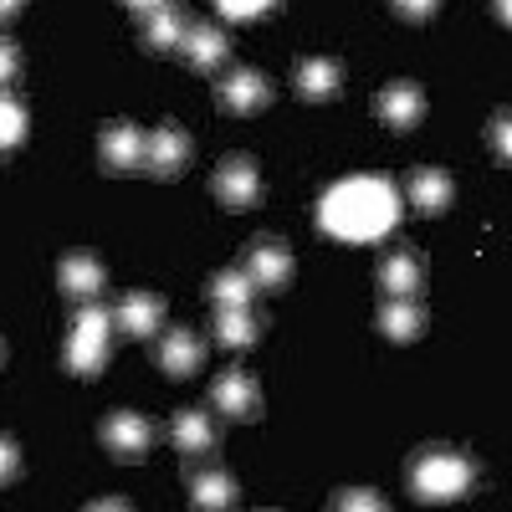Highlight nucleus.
<instances>
[{
    "label": "nucleus",
    "instance_id": "obj_23",
    "mask_svg": "<svg viewBox=\"0 0 512 512\" xmlns=\"http://www.w3.org/2000/svg\"><path fill=\"white\" fill-rule=\"evenodd\" d=\"M190 502H195V507H231V502H236V482H231L226 472H200Z\"/></svg>",
    "mask_w": 512,
    "mask_h": 512
},
{
    "label": "nucleus",
    "instance_id": "obj_15",
    "mask_svg": "<svg viewBox=\"0 0 512 512\" xmlns=\"http://www.w3.org/2000/svg\"><path fill=\"white\" fill-rule=\"evenodd\" d=\"M185 62L195 67V72H216L221 62H226V52H231V41L216 31V26H195V31H185Z\"/></svg>",
    "mask_w": 512,
    "mask_h": 512
},
{
    "label": "nucleus",
    "instance_id": "obj_33",
    "mask_svg": "<svg viewBox=\"0 0 512 512\" xmlns=\"http://www.w3.org/2000/svg\"><path fill=\"white\" fill-rule=\"evenodd\" d=\"M123 6H134V11H154V6H164V0H123Z\"/></svg>",
    "mask_w": 512,
    "mask_h": 512
},
{
    "label": "nucleus",
    "instance_id": "obj_32",
    "mask_svg": "<svg viewBox=\"0 0 512 512\" xmlns=\"http://www.w3.org/2000/svg\"><path fill=\"white\" fill-rule=\"evenodd\" d=\"M16 11H21V0H0V21H11Z\"/></svg>",
    "mask_w": 512,
    "mask_h": 512
},
{
    "label": "nucleus",
    "instance_id": "obj_2",
    "mask_svg": "<svg viewBox=\"0 0 512 512\" xmlns=\"http://www.w3.org/2000/svg\"><path fill=\"white\" fill-rule=\"evenodd\" d=\"M472 477H477V466L466 461L461 451H446V446L420 451L415 466H410V487H415L420 502H451V497H466Z\"/></svg>",
    "mask_w": 512,
    "mask_h": 512
},
{
    "label": "nucleus",
    "instance_id": "obj_8",
    "mask_svg": "<svg viewBox=\"0 0 512 512\" xmlns=\"http://www.w3.org/2000/svg\"><path fill=\"white\" fill-rule=\"evenodd\" d=\"M246 272H251V282H256V287L277 292V287H287V282H292V256H287V246H282V241H256V246H251V256H246Z\"/></svg>",
    "mask_w": 512,
    "mask_h": 512
},
{
    "label": "nucleus",
    "instance_id": "obj_29",
    "mask_svg": "<svg viewBox=\"0 0 512 512\" xmlns=\"http://www.w3.org/2000/svg\"><path fill=\"white\" fill-rule=\"evenodd\" d=\"M436 6H441V0H395V11H400V16H410V21H425Z\"/></svg>",
    "mask_w": 512,
    "mask_h": 512
},
{
    "label": "nucleus",
    "instance_id": "obj_20",
    "mask_svg": "<svg viewBox=\"0 0 512 512\" xmlns=\"http://www.w3.org/2000/svg\"><path fill=\"white\" fill-rule=\"evenodd\" d=\"M379 328L390 333L395 344H410V338H420L425 318H420V308L410 303V297H390V303L379 308Z\"/></svg>",
    "mask_w": 512,
    "mask_h": 512
},
{
    "label": "nucleus",
    "instance_id": "obj_13",
    "mask_svg": "<svg viewBox=\"0 0 512 512\" xmlns=\"http://www.w3.org/2000/svg\"><path fill=\"white\" fill-rule=\"evenodd\" d=\"M456 185L451 175H441V169H415L410 175V205L420 210V216H441V210L451 205Z\"/></svg>",
    "mask_w": 512,
    "mask_h": 512
},
{
    "label": "nucleus",
    "instance_id": "obj_4",
    "mask_svg": "<svg viewBox=\"0 0 512 512\" xmlns=\"http://www.w3.org/2000/svg\"><path fill=\"white\" fill-rule=\"evenodd\" d=\"M103 441L123 461H144V451L154 446V425L144 415H134V410H118V415L103 420Z\"/></svg>",
    "mask_w": 512,
    "mask_h": 512
},
{
    "label": "nucleus",
    "instance_id": "obj_30",
    "mask_svg": "<svg viewBox=\"0 0 512 512\" xmlns=\"http://www.w3.org/2000/svg\"><path fill=\"white\" fill-rule=\"evenodd\" d=\"M492 144H497V154H502V159L512 154V139H507V113H497V123H492Z\"/></svg>",
    "mask_w": 512,
    "mask_h": 512
},
{
    "label": "nucleus",
    "instance_id": "obj_16",
    "mask_svg": "<svg viewBox=\"0 0 512 512\" xmlns=\"http://www.w3.org/2000/svg\"><path fill=\"white\" fill-rule=\"evenodd\" d=\"M425 282V267H420V256L410 251H390L384 256V267H379V287L390 292V297H415Z\"/></svg>",
    "mask_w": 512,
    "mask_h": 512
},
{
    "label": "nucleus",
    "instance_id": "obj_19",
    "mask_svg": "<svg viewBox=\"0 0 512 512\" xmlns=\"http://www.w3.org/2000/svg\"><path fill=\"white\" fill-rule=\"evenodd\" d=\"M297 93H303L308 103H323L338 93V62L328 57H308L303 67H297Z\"/></svg>",
    "mask_w": 512,
    "mask_h": 512
},
{
    "label": "nucleus",
    "instance_id": "obj_14",
    "mask_svg": "<svg viewBox=\"0 0 512 512\" xmlns=\"http://www.w3.org/2000/svg\"><path fill=\"white\" fill-rule=\"evenodd\" d=\"M159 369L175 374V379L195 374V369H200V338H195L190 328H169L164 344H159Z\"/></svg>",
    "mask_w": 512,
    "mask_h": 512
},
{
    "label": "nucleus",
    "instance_id": "obj_26",
    "mask_svg": "<svg viewBox=\"0 0 512 512\" xmlns=\"http://www.w3.org/2000/svg\"><path fill=\"white\" fill-rule=\"evenodd\" d=\"M216 6H221V16H226V21H251V16L272 11L277 0H216Z\"/></svg>",
    "mask_w": 512,
    "mask_h": 512
},
{
    "label": "nucleus",
    "instance_id": "obj_18",
    "mask_svg": "<svg viewBox=\"0 0 512 512\" xmlns=\"http://www.w3.org/2000/svg\"><path fill=\"white\" fill-rule=\"evenodd\" d=\"M144 36H149V47H159V52H175L180 41H185V16L169 6H154V11H144Z\"/></svg>",
    "mask_w": 512,
    "mask_h": 512
},
{
    "label": "nucleus",
    "instance_id": "obj_24",
    "mask_svg": "<svg viewBox=\"0 0 512 512\" xmlns=\"http://www.w3.org/2000/svg\"><path fill=\"white\" fill-rule=\"evenodd\" d=\"M216 333H221V344H231V349H246V344H256V318H251L246 308H221V318H216Z\"/></svg>",
    "mask_w": 512,
    "mask_h": 512
},
{
    "label": "nucleus",
    "instance_id": "obj_10",
    "mask_svg": "<svg viewBox=\"0 0 512 512\" xmlns=\"http://www.w3.org/2000/svg\"><path fill=\"white\" fill-rule=\"evenodd\" d=\"M379 118L390 128H415L425 118V98L415 82H390V88L379 93Z\"/></svg>",
    "mask_w": 512,
    "mask_h": 512
},
{
    "label": "nucleus",
    "instance_id": "obj_28",
    "mask_svg": "<svg viewBox=\"0 0 512 512\" xmlns=\"http://www.w3.org/2000/svg\"><path fill=\"white\" fill-rule=\"evenodd\" d=\"M16 472H21V456H16V446L6 436H0V482H11Z\"/></svg>",
    "mask_w": 512,
    "mask_h": 512
},
{
    "label": "nucleus",
    "instance_id": "obj_6",
    "mask_svg": "<svg viewBox=\"0 0 512 512\" xmlns=\"http://www.w3.org/2000/svg\"><path fill=\"white\" fill-rule=\"evenodd\" d=\"M216 195H221V205L226 210H246V205H256L262 200V175H256V164L251 159H226L221 169H216Z\"/></svg>",
    "mask_w": 512,
    "mask_h": 512
},
{
    "label": "nucleus",
    "instance_id": "obj_34",
    "mask_svg": "<svg viewBox=\"0 0 512 512\" xmlns=\"http://www.w3.org/2000/svg\"><path fill=\"white\" fill-rule=\"evenodd\" d=\"M0 359H6V344H0Z\"/></svg>",
    "mask_w": 512,
    "mask_h": 512
},
{
    "label": "nucleus",
    "instance_id": "obj_11",
    "mask_svg": "<svg viewBox=\"0 0 512 512\" xmlns=\"http://www.w3.org/2000/svg\"><path fill=\"white\" fill-rule=\"evenodd\" d=\"M103 164L108 169H139L144 164V134L134 123H108L103 128Z\"/></svg>",
    "mask_w": 512,
    "mask_h": 512
},
{
    "label": "nucleus",
    "instance_id": "obj_17",
    "mask_svg": "<svg viewBox=\"0 0 512 512\" xmlns=\"http://www.w3.org/2000/svg\"><path fill=\"white\" fill-rule=\"evenodd\" d=\"M62 292H67V297H98V292H103L98 256H88V251L62 256Z\"/></svg>",
    "mask_w": 512,
    "mask_h": 512
},
{
    "label": "nucleus",
    "instance_id": "obj_22",
    "mask_svg": "<svg viewBox=\"0 0 512 512\" xmlns=\"http://www.w3.org/2000/svg\"><path fill=\"white\" fill-rule=\"evenodd\" d=\"M205 292L216 297V308H246L251 292H256V282H251V272H221Z\"/></svg>",
    "mask_w": 512,
    "mask_h": 512
},
{
    "label": "nucleus",
    "instance_id": "obj_3",
    "mask_svg": "<svg viewBox=\"0 0 512 512\" xmlns=\"http://www.w3.org/2000/svg\"><path fill=\"white\" fill-rule=\"evenodd\" d=\"M113 318L103 313V308H82L77 313V323H72V338H67V369L72 374H98L103 369V359H108V328Z\"/></svg>",
    "mask_w": 512,
    "mask_h": 512
},
{
    "label": "nucleus",
    "instance_id": "obj_1",
    "mask_svg": "<svg viewBox=\"0 0 512 512\" xmlns=\"http://www.w3.org/2000/svg\"><path fill=\"white\" fill-rule=\"evenodd\" d=\"M395 216H400V195L384 180H369V175L333 185L323 195V210H318L323 231L344 236V241H374L395 226Z\"/></svg>",
    "mask_w": 512,
    "mask_h": 512
},
{
    "label": "nucleus",
    "instance_id": "obj_27",
    "mask_svg": "<svg viewBox=\"0 0 512 512\" xmlns=\"http://www.w3.org/2000/svg\"><path fill=\"white\" fill-rule=\"evenodd\" d=\"M16 72H21V52L11 47V41H0V88L16 82Z\"/></svg>",
    "mask_w": 512,
    "mask_h": 512
},
{
    "label": "nucleus",
    "instance_id": "obj_7",
    "mask_svg": "<svg viewBox=\"0 0 512 512\" xmlns=\"http://www.w3.org/2000/svg\"><path fill=\"white\" fill-rule=\"evenodd\" d=\"M144 164L154 169V175H180V169L190 164V134L175 128V123H159L144 139Z\"/></svg>",
    "mask_w": 512,
    "mask_h": 512
},
{
    "label": "nucleus",
    "instance_id": "obj_5",
    "mask_svg": "<svg viewBox=\"0 0 512 512\" xmlns=\"http://www.w3.org/2000/svg\"><path fill=\"white\" fill-rule=\"evenodd\" d=\"M216 410H226L231 420H256L262 415V390H256V379L246 374V369H226V374H216Z\"/></svg>",
    "mask_w": 512,
    "mask_h": 512
},
{
    "label": "nucleus",
    "instance_id": "obj_12",
    "mask_svg": "<svg viewBox=\"0 0 512 512\" xmlns=\"http://www.w3.org/2000/svg\"><path fill=\"white\" fill-rule=\"evenodd\" d=\"M221 103H226L231 113H262V108L272 103V88L262 82V72H231V77L221 82Z\"/></svg>",
    "mask_w": 512,
    "mask_h": 512
},
{
    "label": "nucleus",
    "instance_id": "obj_9",
    "mask_svg": "<svg viewBox=\"0 0 512 512\" xmlns=\"http://www.w3.org/2000/svg\"><path fill=\"white\" fill-rule=\"evenodd\" d=\"M159 318H164V303L154 292H128L123 303L113 308V323L128 333V338H149L154 328H159Z\"/></svg>",
    "mask_w": 512,
    "mask_h": 512
},
{
    "label": "nucleus",
    "instance_id": "obj_21",
    "mask_svg": "<svg viewBox=\"0 0 512 512\" xmlns=\"http://www.w3.org/2000/svg\"><path fill=\"white\" fill-rule=\"evenodd\" d=\"M169 436H175V446H180L185 456H200V451H210V441H216V431H210L205 410H180L175 425H169Z\"/></svg>",
    "mask_w": 512,
    "mask_h": 512
},
{
    "label": "nucleus",
    "instance_id": "obj_25",
    "mask_svg": "<svg viewBox=\"0 0 512 512\" xmlns=\"http://www.w3.org/2000/svg\"><path fill=\"white\" fill-rule=\"evenodd\" d=\"M26 139V108L0 88V149H16Z\"/></svg>",
    "mask_w": 512,
    "mask_h": 512
},
{
    "label": "nucleus",
    "instance_id": "obj_31",
    "mask_svg": "<svg viewBox=\"0 0 512 512\" xmlns=\"http://www.w3.org/2000/svg\"><path fill=\"white\" fill-rule=\"evenodd\" d=\"M338 507H384L374 492H349V497H338Z\"/></svg>",
    "mask_w": 512,
    "mask_h": 512
}]
</instances>
